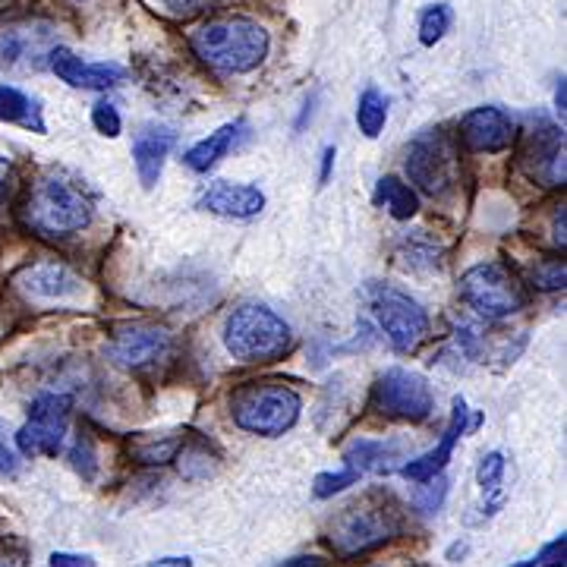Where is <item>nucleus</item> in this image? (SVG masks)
<instances>
[{"label":"nucleus","instance_id":"obj_41","mask_svg":"<svg viewBox=\"0 0 567 567\" xmlns=\"http://www.w3.org/2000/svg\"><path fill=\"white\" fill-rule=\"evenodd\" d=\"M331 167H334V145H328L322 152V171H319V183H328L331 177Z\"/></svg>","mask_w":567,"mask_h":567},{"label":"nucleus","instance_id":"obj_1","mask_svg":"<svg viewBox=\"0 0 567 567\" xmlns=\"http://www.w3.org/2000/svg\"><path fill=\"white\" fill-rule=\"evenodd\" d=\"M22 224L41 240H61L85 230L95 218V205L76 181L63 171H44L29 183L20 205Z\"/></svg>","mask_w":567,"mask_h":567},{"label":"nucleus","instance_id":"obj_22","mask_svg":"<svg viewBox=\"0 0 567 567\" xmlns=\"http://www.w3.org/2000/svg\"><path fill=\"white\" fill-rule=\"evenodd\" d=\"M0 121L25 126L32 133H44V121H41V107L32 95H25L13 85H0Z\"/></svg>","mask_w":567,"mask_h":567},{"label":"nucleus","instance_id":"obj_13","mask_svg":"<svg viewBox=\"0 0 567 567\" xmlns=\"http://www.w3.org/2000/svg\"><path fill=\"white\" fill-rule=\"evenodd\" d=\"M54 25L41 20H22L0 25V66L7 70H29L48 61L54 48Z\"/></svg>","mask_w":567,"mask_h":567},{"label":"nucleus","instance_id":"obj_25","mask_svg":"<svg viewBox=\"0 0 567 567\" xmlns=\"http://www.w3.org/2000/svg\"><path fill=\"white\" fill-rule=\"evenodd\" d=\"M388 121V102L385 95L379 89H365L360 95V104H357V126L363 133L365 140H375L382 130H385Z\"/></svg>","mask_w":567,"mask_h":567},{"label":"nucleus","instance_id":"obj_11","mask_svg":"<svg viewBox=\"0 0 567 567\" xmlns=\"http://www.w3.org/2000/svg\"><path fill=\"white\" fill-rule=\"evenodd\" d=\"M520 167L529 181L546 186V189H558L567 181V162H565V133L555 123L536 121L524 133L520 142Z\"/></svg>","mask_w":567,"mask_h":567},{"label":"nucleus","instance_id":"obj_26","mask_svg":"<svg viewBox=\"0 0 567 567\" xmlns=\"http://www.w3.org/2000/svg\"><path fill=\"white\" fill-rule=\"evenodd\" d=\"M502 480H505V457L498 451H492V454H486L480 461V470H476V483H480L483 495H486V517H492L502 507V498H498Z\"/></svg>","mask_w":567,"mask_h":567},{"label":"nucleus","instance_id":"obj_6","mask_svg":"<svg viewBox=\"0 0 567 567\" xmlns=\"http://www.w3.org/2000/svg\"><path fill=\"white\" fill-rule=\"evenodd\" d=\"M461 297L464 303L480 312L483 319H507L520 309H527L529 290L520 281V275L505 262H483L473 265L461 278Z\"/></svg>","mask_w":567,"mask_h":567},{"label":"nucleus","instance_id":"obj_34","mask_svg":"<svg viewBox=\"0 0 567 567\" xmlns=\"http://www.w3.org/2000/svg\"><path fill=\"white\" fill-rule=\"evenodd\" d=\"M17 186H20V181H17V167L0 158V212L10 208L13 196H17Z\"/></svg>","mask_w":567,"mask_h":567},{"label":"nucleus","instance_id":"obj_42","mask_svg":"<svg viewBox=\"0 0 567 567\" xmlns=\"http://www.w3.org/2000/svg\"><path fill=\"white\" fill-rule=\"evenodd\" d=\"M565 76L558 80V85H555V111H558V117H561V123H565Z\"/></svg>","mask_w":567,"mask_h":567},{"label":"nucleus","instance_id":"obj_30","mask_svg":"<svg viewBox=\"0 0 567 567\" xmlns=\"http://www.w3.org/2000/svg\"><path fill=\"white\" fill-rule=\"evenodd\" d=\"M92 123H95V130L107 136V140H114V136H121V114H117V107L111 102H99L92 107Z\"/></svg>","mask_w":567,"mask_h":567},{"label":"nucleus","instance_id":"obj_8","mask_svg":"<svg viewBox=\"0 0 567 567\" xmlns=\"http://www.w3.org/2000/svg\"><path fill=\"white\" fill-rule=\"evenodd\" d=\"M457 142L442 126L423 130L406 148V177L425 196H445L457 183Z\"/></svg>","mask_w":567,"mask_h":567},{"label":"nucleus","instance_id":"obj_39","mask_svg":"<svg viewBox=\"0 0 567 567\" xmlns=\"http://www.w3.org/2000/svg\"><path fill=\"white\" fill-rule=\"evenodd\" d=\"M551 234H555V244L565 249V244H567V237H565V205H561V208L555 212V218H551Z\"/></svg>","mask_w":567,"mask_h":567},{"label":"nucleus","instance_id":"obj_17","mask_svg":"<svg viewBox=\"0 0 567 567\" xmlns=\"http://www.w3.org/2000/svg\"><path fill=\"white\" fill-rule=\"evenodd\" d=\"M196 208H203L208 215H218V218H230V221H246V218H256L262 212L265 196L256 186L218 181L199 196Z\"/></svg>","mask_w":567,"mask_h":567},{"label":"nucleus","instance_id":"obj_10","mask_svg":"<svg viewBox=\"0 0 567 567\" xmlns=\"http://www.w3.org/2000/svg\"><path fill=\"white\" fill-rule=\"evenodd\" d=\"M70 406L66 394H39L29 406V420L17 432V451L25 457H58L70 425Z\"/></svg>","mask_w":567,"mask_h":567},{"label":"nucleus","instance_id":"obj_21","mask_svg":"<svg viewBox=\"0 0 567 567\" xmlns=\"http://www.w3.org/2000/svg\"><path fill=\"white\" fill-rule=\"evenodd\" d=\"M347 466L353 473H391L404 461V447L398 442H375V439H357L344 451Z\"/></svg>","mask_w":567,"mask_h":567},{"label":"nucleus","instance_id":"obj_37","mask_svg":"<svg viewBox=\"0 0 567 567\" xmlns=\"http://www.w3.org/2000/svg\"><path fill=\"white\" fill-rule=\"evenodd\" d=\"M51 567H95L89 555H70V551H54L51 555Z\"/></svg>","mask_w":567,"mask_h":567},{"label":"nucleus","instance_id":"obj_23","mask_svg":"<svg viewBox=\"0 0 567 567\" xmlns=\"http://www.w3.org/2000/svg\"><path fill=\"white\" fill-rule=\"evenodd\" d=\"M372 199H375V205H385L391 218H398V221H410L420 212V196L410 189V183H404L401 177H391V174L375 183Z\"/></svg>","mask_w":567,"mask_h":567},{"label":"nucleus","instance_id":"obj_45","mask_svg":"<svg viewBox=\"0 0 567 567\" xmlns=\"http://www.w3.org/2000/svg\"><path fill=\"white\" fill-rule=\"evenodd\" d=\"M514 567H536V561H520V565H514Z\"/></svg>","mask_w":567,"mask_h":567},{"label":"nucleus","instance_id":"obj_40","mask_svg":"<svg viewBox=\"0 0 567 567\" xmlns=\"http://www.w3.org/2000/svg\"><path fill=\"white\" fill-rule=\"evenodd\" d=\"M284 567H331L324 558L319 555H297V558H290Z\"/></svg>","mask_w":567,"mask_h":567},{"label":"nucleus","instance_id":"obj_28","mask_svg":"<svg viewBox=\"0 0 567 567\" xmlns=\"http://www.w3.org/2000/svg\"><path fill=\"white\" fill-rule=\"evenodd\" d=\"M360 480V473H353L350 466L347 470H338V473H319L316 483H312V495L316 498H331L338 492H344L347 486H353Z\"/></svg>","mask_w":567,"mask_h":567},{"label":"nucleus","instance_id":"obj_44","mask_svg":"<svg viewBox=\"0 0 567 567\" xmlns=\"http://www.w3.org/2000/svg\"><path fill=\"white\" fill-rule=\"evenodd\" d=\"M457 555H461V558H464V555H466V546H464V543H457V546L447 548V558H451V561H454Z\"/></svg>","mask_w":567,"mask_h":567},{"label":"nucleus","instance_id":"obj_14","mask_svg":"<svg viewBox=\"0 0 567 567\" xmlns=\"http://www.w3.org/2000/svg\"><path fill=\"white\" fill-rule=\"evenodd\" d=\"M13 284L29 300H39V303H76L85 293V284H82L80 275L61 262L25 265L13 278Z\"/></svg>","mask_w":567,"mask_h":567},{"label":"nucleus","instance_id":"obj_15","mask_svg":"<svg viewBox=\"0 0 567 567\" xmlns=\"http://www.w3.org/2000/svg\"><path fill=\"white\" fill-rule=\"evenodd\" d=\"M517 140L514 121L507 117L502 107H473L461 121V142L466 152L476 155H495L505 152Z\"/></svg>","mask_w":567,"mask_h":567},{"label":"nucleus","instance_id":"obj_43","mask_svg":"<svg viewBox=\"0 0 567 567\" xmlns=\"http://www.w3.org/2000/svg\"><path fill=\"white\" fill-rule=\"evenodd\" d=\"M148 567H193V558H158Z\"/></svg>","mask_w":567,"mask_h":567},{"label":"nucleus","instance_id":"obj_7","mask_svg":"<svg viewBox=\"0 0 567 567\" xmlns=\"http://www.w3.org/2000/svg\"><path fill=\"white\" fill-rule=\"evenodd\" d=\"M363 293L372 319L385 331L388 344L401 350V353H410V350L423 344L425 334H429V316L410 293L379 281L365 284Z\"/></svg>","mask_w":567,"mask_h":567},{"label":"nucleus","instance_id":"obj_12","mask_svg":"<svg viewBox=\"0 0 567 567\" xmlns=\"http://www.w3.org/2000/svg\"><path fill=\"white\" fill-rule=\"evenodd\" d=\"M171 350V331L152 322H126L114 328L107 341V360L121 369H145Z\"/></svg>","mask_w":567,"mask_h":567},{"label":"nucleus","instance_id":"obj_20","mask_svg":"<svg viewBox=\"0 0 567 567\" xmlns=\"http://www.w3.org/2000/svg\"><path fill=\"white\" fill-rule=\"evenodd\" d=\"M246 136H249V123L246 121L224 123V126H218L208 140L196 142V145L183 155V164H186L189 171H196V174H208V171L221 162V158H227Z\"/></svg>","mask_w":567,"mask_h":567},{"label":"nucleus","instance_id":"obj_9","mask_svg":"<svg viewBox=\"0 0 567 567\" xmlns=\"http://www.w3.org/2000/svg\"><path fill=\"white\" fill-rule=\"evenodd\" d=\"M369 404L388 420H404V423H423L435 410L429 382L420 372H410V369H388V372H382L379 382L372 385Z\"/></svg>","mask_w":567,"mask_h":567},{"label":"nucleus","instance_id":"obj_4","mask_svg":"<svg viewBox=\"0 0 567 567\" xmlns=\"http://www.w3.org/2000/svg\"><path fill=\"white\" fill-rule=\"evenodd\" d=\"M224 347L240 363H275L293 347V331L262 303L237 306L224 322Z\"/></svg>","mask_w":567,"mask_h":567},{"label":"nucleus","instance_id":"obj_29","mask_svg":"<svg viewBox=\"0 0 567 567\" xmlns=\"http://www.w3.org/2000/svg\"><path fill=\"white\" fill-rule=\"evenodd\" d=\"M565 281V259H543V262L533 268V284H536L539 290H561Z\"/></svg>","mask_w":567,"mask_h":567},{"label":"nucleus","instance_id":"obj_36","mask_svg":"<svg viewBox=\"0 0 567 567\" xmlns=\"http://www.w3.org/2000/svg\"><path fill=\"white\" fill-rule=\"evenodd\" d=\"M20 473V454L7 442V432L0 425V476H17Z\"/></svg>","mask_w":567,"mask_h":567},{"label":"nucleus","instance_id":"obj_31","mask_svg":"<svg viewBox=\"0 0 567 567\" xmlns=\"http://www.w3.org/2000/svg\"><path fill=\"white\" fill-rule=\"evenodd\" d=\"M158 3H162L164 13H171L177 20H193V17L205 13V10L218 7L221 0H158Z\"/></svg>","mask_w":567,"mask_h":567},{"label":"nucleus","instance_id":"obj_2","mask_svg":"<svg viewBox=\"0 0 567 567\" xmlns=\"http://www.w3.org/2000/svg\"><path fill=\"white\" fill-rule=\"evenodd\" d=\"M189 48L205 66L227 76H240L262 66L268 54V32L246 17H218L203 22L189 35Z\"/></svg>","mask_w":567,"mask_h":567},{"label":"nucleus","instance_id":"obj_18","mask_svg":"<svg viewBox=\"0 0 567 567\" xmlns=\"http://www.w3.org/2000/svg\"><path fill=\"white\" fill-rule=\"evenodd\" d=\"M466 416H470V410H466L464 398H454V410H451V423H447L445 435H442V442L432 447L429 454H420V457H413L410 464L401 466V473H404V480L410 483H429V480H435V476H442V470L451 461V454H454V445H457V439L466 432Z\"/></svg>","mask_w":567,"mask_h":567},{"label":"nucleus","instance_id":"obj_24","mask_svg":"<svg viewBox=\"0 0 567 567\" xmlns=\"http://www.w3.org/2000/svg\"><path fill=\"white\" fill-rule=\"evenodd\" d=\"M183 442L181 439H174V435H162V439H155V435H142L133 442V461H140L145 466H162L171 464V461H177V454H181Z\"/></svg>","mask_w":567,"mask_h":567},{"label":"nucleus","instance_id":"obj_27","mask_svg":"<svg viewBox=\"0 0 567 567\" xmlns=\"http://www.w3.org/2000/svg\"><path fill=\"white\" fill-rule=\"evenodd\" d=\"M447 29H451V7L447 3L425 7L423 17H420V41H423L425 48H432V44H439V41L445 39Z\"/></svg>","mask_w":567,"mask_h":567},{"label":"nucleus","instance_id":"obj_32","mask_svg":"<svg viewBox=\"0 0 567 567\" xmlns=\"http://www.w3.org/2000/svg\"><path fill=\"white\" fill-rule=\"evenodd\" d=\"M70 461H73V466L82 473V480H95L99 461H95V445H92V439H89V435H82L80 442L73 445V451H70Z\"/></svg>","mask_w":567,"mask_h":567},{"label":"nucleus","instance_id":"obj_16","mask_svg":"<svg viewBox=\"0 0 567 567\" xmlns=\"http://www.w3.org/2000/svg\"><path fill=\"white\" fill-rule=\"evenodd\" d=\"M48 66L51 73H58L66 85L73 89H85V92H104V89H114L126 80V70L117 66V63H85L82 58H76L70 48H61L54 44L48 51Z\"/></svg>","mask_w":567,"mask_h":567},{"label":"nucleus","instance_id":"obj_5","mask_svg":"<svg viewBox=\"0 0 567 567\" xmlns=\"http://www.w3.org/2000/svg\"><path fill=\"white\" fill-rule=\"evenodd\" d=\"M303 401L281 382H246L230 394V416L244 432L278 439L300 420Z\"/></svg>","mask_w":567,"mask_h":567},{"label":"nucleus","instance_id":"obj_38","mask_svg":"<svg viewBox=\"0 0 567 567\" xmlns=\"http://www.w3.org/2000/svg\"><path fill=\"white\" fill-rule=\"evenodd\" d=\"M0 567H29L25 561V551L10 543H0Z\"/></svg>","mask_w":567,"mask_h":567},{"label":"nucleus","instance_id":"obj_19","mask_svg":"<svg viewBox=\"0 0 567 567\" xmlns=\"http://www.w3.org/2000/svg\"><path fill=\"white\" fill-rule=\"evenodd\" d=\"M177 142V133L171 126H142L133 140V164H136V174L145 189H152L155 183L162 181L164 162L171 155Z\"/></svg>","mask_w":567,"mask_h":567},{"label":"nucleus","instance_id":"obj_35","mask_svg":"<svg viewBox=\"0 0 567 567\" xmlns=\"http://www.w3.org/2000/svg\"><path fill=\"white\" fill-rule=\"evenodd\" d=\"M420 486H425L429 492L416 498V507H420V511H425V514H432L435 507L442 505V498L447 495V483L442 480V476H435V480H429V483H420Z\"/></svg>","mask_w":567,"mask_h":567},{"label":"nucleus","instance_id":"obj_3","mask_svg":"<svg viewBox=\"0 0 567 567\" xmlns=\"http://www.w3.org/2000/svg\"><path fill=\"white\" fill-rule=\"evenodd\" d=\"M398 533H404V511L391 495L375 492V495H365L357 505H347L331 520L328 546L341 558H353V555H365L372 548L385 546Z\"/></svg>","mask_w":567,"mask_h":567},{"label":"nucleus","instance_id":"obj_33","mask_svg":"<svg viewBox=\"0 0 567 567\" xmlns=\"http://www.w3.org/2000/svg\"><path fill=\"white\" fill-rule=\"evenodd\" d=\"M565 558H567V536H555L551 543H548L543 551H539V558H533L536 567H565Z\"/></svg>","mask_w":567,"mask_h":567}]
</instances>
